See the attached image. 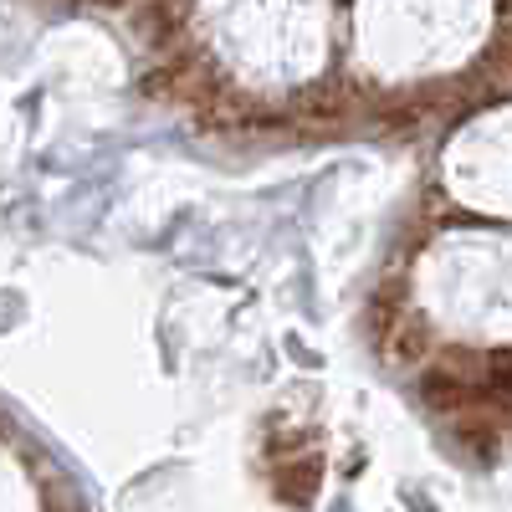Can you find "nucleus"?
I'll return each instance as SVG.
<instances>
[{
    "label": "nucleus",
    "instance_id": "2",
    "mask_svg": "<svg viewBox=\"0 0 512 512\" xmlns=\"http://www.w3.org/2000/svg\"><path fill=\"white\" fill-rule=\"evenodd\" d=\"M487 374H492V384H507V390H512V349L492 354L487 359Z\"/></svg>",
    "mask_w": 512,
    "mask_h": 512
},
{
    "label": "nucleus",
    "instance_id": "1",
    "mask_svg": "<svg viewBox=\"0 0 512 512\" xmlns=\"http://www.w3.org/2000/svg\"><path fill=\"white\" fill-rule=\"evenodd\" d=\"M313 477H318V466H313V461H308V466H297L292 477H282V497H292L297 507L313 502Z\"/></svg>",
    "mask_w": 512,
    "mask_h": 512
}]
</instances>
